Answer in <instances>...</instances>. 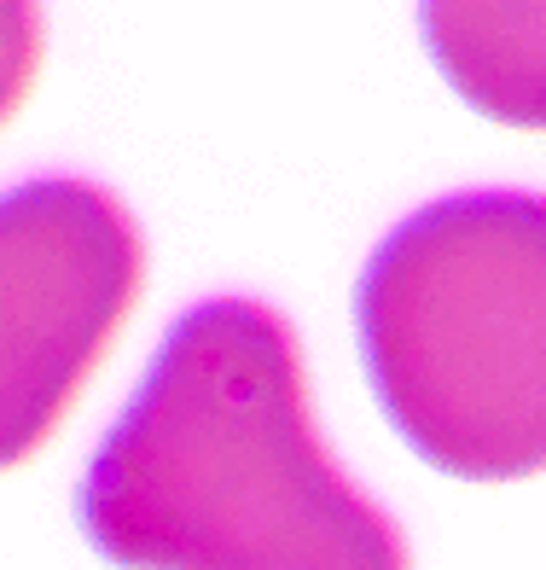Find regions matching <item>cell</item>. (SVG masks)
<instances>
[{"label":"cell","instance_id":"7a4b0ae2","mask_svg":"<svg viewBox=\"0 0 546 570\" xmlns=\"http://www.w3.org/2000/svg\"><path fill=\"white\" fill-rule=\"evenodd\" d=\"M360 367L396 436L465 483L546 472V198L454 193L355 285Z\"/></svg>","mask_w":546,"mask_h":570},{"label":"cell","instance_id":"3957f363","mask_svg":"<svg viewBox=\"0 0 546 570\" xmlns=\"http://www.w3.org/2000/svg\"><path fill=\"white\" fill-rule=\"evenodd\" d=\"M146 245L93 180L47 175L7 193V460L59 431L140 297Z\"/></svg>","mask_w":546,"mask_h":570},{"label":"cell","instance_id":"6da1fadb","mask_svg":"<svg viewBox=\"0 0 546 570\" xmlns=\"http://www.w3.org/2000/svg\"><path fill=\"white\" fill-rule=\"evenodd\" d=\"M76 524L117 570H413L378 501L337 472L279 308H187L76 489Z\"/></svg>","mask_w":546,"mask_h":570},{"label":"cell","instance_id":"277c9868","mask_svg":"<svg viewBox=\"0 0 546 570\" xmlns=\"http://www.w3.org/2000/svg\"><path fill=\"white\" fill-rule=\"evenodd\" d=\"M419 30L477 117L546 135V0H419Z\"/></svg>","mask_w":546,"mask_h":570}]
</instances>
